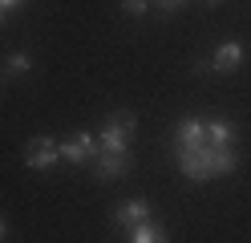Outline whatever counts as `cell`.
Returning <instances> with one entry per match:
<instances>
[{
	"mask_svg": "<svg viewBox=\"0 0 251 243\" xmlns=\"http://www.w3.org/2000/svg\"><path fill=\"white\" fill-rule=\"evenodd\" d=\"M8 69L12 73H28V69H33V57H28V53H8Z\"/></svg>",
	"mask_w": 251,
	"mask_h": 243,
	"instance_id": "cell-11",
	"label": "cell"
},
{
	"mask_svg": "<svg viewBox=\"0 0 251 243\" xmlns=\"http://www.w3.org/2000/svg\"><path fill=\"white\" fill-rule=\"evenodd\" d=\"M21 4V0H0V12H4V8H17Z\"/></svg>",
	"mask_w": 251,
	"mask_h": 243,
	"instance_id": "cell-14",
	"label": "cell"
},
{
	"mask_svg": "<svg viewBox=\"0 0 251 243\" xmlns=\"http://www.w3.org/2000/svg\"><path fill=\"white\" fill-rule=\"evenodd\" d=\"M154 4H158V12H175V8L182 4V0H154Z\"/></svg>",
	"mask_w": 251,
	"mask_h": 243,
	"instance_id": "cell-13",
	"label": "cell"
},
{
	"mask_svg": "<svg viewBox=\"0 0 251 243\" xmlns=\"http://www.w3.org/2000/svg\"><path fill=\"white\" fill-rule=\"evenodd\" d=\"M134 166V154L130 150H98V158H93V174L98 178H118Z\"/></svg>",
	"mask_w": 251,
	"mask_h": 243,
	"instance_id": "cell-4",
	"label": "cell"
},
{
	"mask_svg": "<svg viewBox=\"0 0 251 243\" xmlns=\"http://www.w3.org/2000/svg\"><path fill=\"white\" fill-rule=\"evenodd\" d=\"M207 142V122L202 118H182L175 130V150H195V146Z\"/></svg>",
	"mask_w": 251,
	"mask_h": 243,
	"instance_id": "cell-6",
	"label": "cell"
},
{
	"mask_svg": "<svg viewBox=\"0 0 251 243\" xmlns=\"http://www.w3.org/2000/svg\"><path fill=\"white\" fill-rule=\"evenodd\" d=\"M61 162V142H53V138H33L25 146V166L28 170H49V166H57Z\"/></svg>",
	"mask_w": 251,
	"mask_h": 243,
	"instance_id": "cell-3",
	"label": "cell"
},
{
	"mask_svg": "<svg viewBox=\"0 0 251 243\" xmlns=\"http://www.w3.org/2000/svg\"><path fill=\"white\" fill-rule=\"evenodd\" d=\"M122 8L130 12V16H142V12L150 8V0H122Z\"/></svg>",
	"mask_w": 251,
	"mask_h": 243,
	"instance_id": "cell-12",
	"label": "cell"
},
{
	"mask_svg": "<svg viewBox=\"0 0 251 243\" xmlns=\"http://www.w3.org/2000/svg\"><path fill=\"white\" fill-rule=\"evenodd\" d=\"M207 4H219V0H207Z\"/></svg>",
	"mask_w": 251,
	"mask_h": 243,
	"instance_id": "cell-16",
	"label": "cell"
},
{
	"mask_svg": "<svg viewBox=\"0 0 251 243\" xmlns=\"http://www.w3.org/2000/svg\"><path fill=\"white\" fill-rule=\"evenodd\" d=\"M178 170L186 178H195V183H202V178L215 174V146H195V150H178Z\"/></svg>",
	"mask_w": 251,
	"mask_h": 243,
	"instance_id": "cell-2",
	"label": "cell"
},
{
	"mask_svg": "<svg viewBox=\"0 0 251 243\" xmlns=\"http://www.w3.org/2000/svg\"><path fill=\"white\" fill-rule=\"evenodd\" d=\"M126 235H130V243H166V231H162V227H154L150 219L138 223L134 231H126Z\"/></svg>",
	"mask_w": 251,
	"mask_h": 243,
	"instance_id": "cell-10",
	"label": "cell"
},
{
	"mask_svg": "<svg viewBox=\"0 0 251 243\" xmlns=\"http://www.w3.org/2000/svg\"><path fill=\"white\" fill-rule=\"evenodd\" d=\"M134 126H138V118H134L130 109L109 113L105 130L98 134V150H130V134H134Z\"/></svg>",
	"mask_w": 251,
	"mask_h": 243,
	"instance_id": "cell-1",
	"label": "cell"
},
{
	"mask_svg": "<svg viewBox=\"0 0 251 243\" xmlns=\"http://www.w3.org/2000/svg\"><path fill=\"white\" fill-rule=\"evenodd\" d=\"M4 231H8V227H4V219H0V239H4Z\"/></svg>",
	"mask_w": 251,
	"mask_h": 243,
	"instance_id": "cell-15",
	"label": "cell"
},
{
	"mask_svg": "<svg viewBox=\"0 0 251 243\" xmlns=\"http://www.w3.org/2000/svg\"><path fill=\"white\" fill-rule=\"evenodd\" d=\"M239 61H243V45L239 41H227V45H219L215 53H211V69L231 73V69H239Z\"/></svg>",
	"mask_w": 251,
	"mask_h": 243,
	"instance_id": "cell-8",
	"label": "cell"
},
{
	"mask_svg": "<svg viewBox=\"0 0 251 243\" xmlns=\"http://www.w3.org/2000/svg\"><path fill=\"white\" fill-rule=\"evenodd\" d=\"M89 154L98 158V138L89 134V130H81L73 142H61V158L73 162V166H81V162H89Z\"/></svg>",
	"mask_w": 251,
	"mask_h": 243,
	"instance_id": "cell-5",
	"label": "cell"
},
{
	"mask_svg": "<svg viewBox=\"0 0 251 243\" xmlns=\"http://www.w3.org/2000/svg\"><path fill=\"white\" fill-rule=\"evenodd\" d=\"M150 219V203L146 199H126V203H118V211H114V223L122 227V231H134L138 223H146Z\"/></svg>",
	"mask_w": 251,
	"mask_h": 243,
	"instance_id": "cell-7",
	"label": "cell"
},
{
	"mask_svg": "<svg viewBox=\"0 0 251 243\" xmlns=\"http://www.w3.org/2000/svg\"><path fill=\"white\" fill-rule=\"evenodd\" d=\"M207 146H215V150H227V146H235V126H231L227 118L207 122Z\"/></svg>",
	"mask_w": 251,
	"mask_h": 243,
	"instance_id": "cell-9",
	"label": "cell"
},
{
	"mask_svg": "<svg viewBox=\"0 0 251 243\" xmlns=\"http://www.w3.org/2000/svg\"><path fill=\"white\" fill-rule=\"evenodd\" d=\"M0 16H4V12H0Z\"/></svg>",
	"mask_w": 251,
	"mask_h": 243,
	"instance_id": "cell-17",
	"label": "cell"
}]
</instances>
